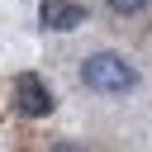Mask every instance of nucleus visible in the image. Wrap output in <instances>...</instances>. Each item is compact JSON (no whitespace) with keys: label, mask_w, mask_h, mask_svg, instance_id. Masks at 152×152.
<instances>
[{"label":"nucleus","mask_w":152,"mask_h":152,"mask_svg":"<svg viewBox=\"0 0 152 152\" xmlns=\"http://www.w3.org/2000/svg\"><path fill=\"white\" fill-rule=\"evenodd\" d=\"M114 14H138V10H147V0H104Z\"/></svg>","instance_id":"20e7f679"},{"label":"nucleus","mask_w":152,"mask_h":152,"mask_svg":"<svg viewBox=\"0 0 152 152\" xmlns=\"http://www.w3.org/2000/svg\"><path fill=\"white\" fill-rule=\"evenodd\" d=\"M81 81H86L90 90H100V95H128V90L138 86V71H133L119 52H90V57L81 62Z\"/></svg>","instance_id":"f257e3e1"},{"label":"nucleus","mask_w":152,"mask_h":152,"mask_svg":"<svg viewBox=\"0 0 152 152\" xmlns=\"http://www.w3.org/2000/svg\"><path fill=\"white\" fill-rule=\"evenodd\" d=\"M38 24L52 28V33H71V28L86 24V10H81L76 0H43V5H38Z\"/></svg>","instance_id":"7ed1b4c3"},{"label":"nucleus","mask_w":152,"mask_h":152,"mask_svg":"<svg viewBox=\"0 0 152 152\" xmlns=\"http://www.w3.org/2000/svg\"><path fill=\"white\" fill-rule=\"evenodd\" d=\"M14 109H19L24 119H48V114H52V90H48V81H38L33 71H19V76H14Z\"/></svg>","instance_id":"f03ea898"},{"label":"nucleus","mask_w":152,"mask_h":152,"mask_svg":"<svg viewBox=\"0 0 152 152\" xmlns=\"http://www.w3.org/2000/svg\"><path fill=\"white\" fill-rule=\"evenodd\" d=\"M52 152H86V147H76V142H57Z\"/></svg>","instance_id":"39448f33"}]
</instances>
